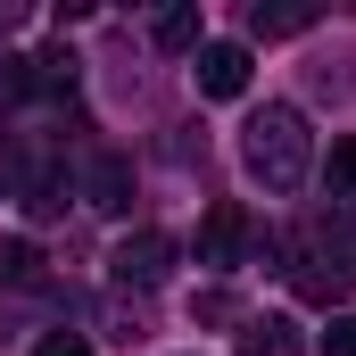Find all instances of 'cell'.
<instances>
[{
	"instance_id": "obj_5",
	"label": "cell",
	"mask_w": 356,
	"mask_h": 356,
	"mask_svg": "<svg viewBox=\"0 0 356 356\" xmlns=\"http://www.w3.org/2000/svg\"><path fill=\"white\" fill-rule=\"evenodd\" d=\"M348 290H356L348 257H307L298 266V298H315V307H348Z\"/></svg>"
},
{
	"instance_id": "obj_13",
	"label": "cell",
	"mask_w": 356,
	"mask_h": 356,
	"mask_svg": "<svg viewBox=\"0 0 356 356\" xmlns=\"http://www.w3.org/2000/svg\"><path fill=\"white\" fill-rule=\"evenodd\" d=\"M191 315H199V323H232L241 307H232V290H199V307H191Z\"/></svg>"
},
{
	"instance_id": "obj_3",
	"label": "cell",
	"mask_w": 356,
	"mask_h": 356,
	"mask_svg": "<svg viewBox=\"0 0 356 356\" xmlns=\"http://www.w3.org/2000/svg\"><path fill=\"white\" fill-rule=\"evenodd\" d=\"M191 75H199L207 99H241V91H249V42H199Z\"/></svg>"
},
{
	"instance_id": "obj_6",
	"label": "cell",
	"mask_w": 356,
	"mask_h": 356,
	"mask_svg": "<svg viewBox=\"0 0 356 356\" xmlns=\"http://www.w3.org/2000/svg\"><path fill=\"white\" fill-rule=\"evenodd\" d=\"M91 207H108V216L133 207V158H124V149H99V158H91Z\"/></svg>"
},
{
	"instance_id": "obj_12",
	"label": "cell",
	"mask_w": 356,
	"mask_h": 356,
	"mask_svg": "<svg viewBox=\"0 0 356 356\" xmlns=\"http://www.w3.org/2000/svg\"><path fill=\"white\" fill-rule=\"evenodd\" d=\"M25 91H33V58H17V50H8V58H0V108H17Z\"/></svg>"
},
{
	"instance_id": "obj_9",
	"label": "cell",
	"mask_w": 356,
	"mask_h": 356,
	"mask_svg": "<svg viewBox=\"0 0 356 356\" xmlns=\"http://www.w3.org/2000/svg\"><path fill=\"white\" fill-rule=\"evenodd\" d=\"M33 282H42L33 241H0V290H33Z\"/></svg>"
},
{
	"instance_id": "obj_16",
	"label": "cell",
	"mask_w": 356,
	"mask_h": 356,
	"mask_svg": "<svg viewBox=\"0 0 356 356\" xmlns=\"http://www.w3.org/2000/svg\"><path fill=\"white\" fill-rule=\"evenodd\" d=\"M8 25H17V8H8V0H0V33H8Z\"/></svg>"
},
{
	"instance_id": "obj_8",
	"label": "cell",
	"mask_w": 356,
	"mask_h": 356,
	"mask_svg": "<svg viewBox=\"0 0 356 356\" xmlns=\"http://www.w3.org/2000/svg\"><path fill=\"white\" fill-rule=\"evenodd\" d=\"M315 25V8H249V33L257 42H290V33H307Z\"/></svg>"
},
{
	"instance_id": "obj_2",
	"label": "cell",
	"mask_w": 356,
	"mask_h": 356,
	"mask_svg": "<svg viewBox=\"0 0 356 356\" xmlns=\"http://www.w3.org/2000/svg\"><path fill=\"white\" fill-rule=\"evenodd\" d=\"M241 249H249V216H241L232 199H216V207L199 216V266H207V273H232Z\"/></svg>"
},
{
	"instance_id": "obj_14",
	"label": "cell",
	"mask_w": 356,
	"mask_h": 356,
	"mask_svg": "<svg viewBox=\"0 0 356 356\" xmlns=\"http://www.w3.org/2000/svg\"><path fill=\"white\" fill-rule=\"evenodd\" d=\"M323 356H356V315H332V332H323Z\"/></svg>"
},
{
	"instance_id": "obj_15",
	"label": "cell",
	"mask_w": 356,
	"mask_h": 356,
	"mask_svg": "<svg viewBox=\"0 0 356 356\" xmlns=\"http://www.w3.org/2000/svg\"><path fill=\"white\" fill-rule=\"evenodd\" d=\"M33 356H91V340H75V332H50V340H42Z\"/></svg>"
},
{
	"instance_id": "obj_4",
	"label": "cell",
	"mask_w": 356,
	"mask_h": 356,
	"mask_svg": "<svg viewBox=\"0 0 356 356\" xmlns=\"http://www.w3.org/2000/svg\"><path fill=\"white\" fill-rule=\"evenodd\" d=\"M108 266H116V282H124V290H158V282H166V266H175V241H166V232H133Z\"/></svg>"
},
{
	"instance_id": "obj_11",
	"label": "cell",
	"mask_w": 356,
	"mask_h": 356,
	"mask_svg": "<svg viewBox=\"0 0 356 356\" xmlns=\"http://www.w3.org/2000/svg\"><path fill=\"white\" fill-rule=\"evenodd\" d=\"M149 33H158V50H199V8H166Z\"/></svg>"
},
{
	"instance_id": "obj_10",
	"label": "cell",
	"mask_w": 356,
	"mask_h": 356,
	"mask_svg": "<svg viewBox=\"0 0 356 356\" xmlns=\"http://www.w3.org/2000/svg\"><path fill=\"white\" fill-rule=\"evenodd\" d=\"M323 191L356 207V133H348V141H332V166H323Z\"/></svg>"
},
{
	"instance_id": "obj_1",
	"label": "cell",
	"mask_w": 356,
	"mask_h": 356,
	"mask_svg": "<svg viewBox=\"0 0 356 356\" xmlns=\"http://www.w3.org/2000/svg\"><path fill=\"white\" fill-rule=\"evenodd\" d=\"M241 166L266 182V191H298V182L315 175V133H307V116L290 99H266L241 124Z\"/></svg>"
},
{
	"instance_id": "obj_7",
	"label": "cell",
	"mask_w": 356,
	"mask_h": 356,
	"mask_svg": "<svg viewBox=\"0 0 356 356\" xmlns=\"http://www.w3.org/2000/svg\"><path fill=\"white\" fill-rule=\"evenodd\" d=\"M241 356H298V323H290V315H249Z\"/></svg>"
}]
</instances>
